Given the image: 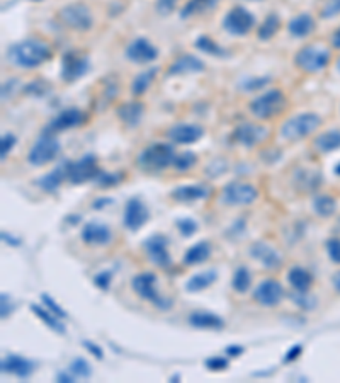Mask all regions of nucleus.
I'll list each match as a JSON object with an SVG mask.
<instances>
[{
    "instance_id": "obj_1",
    "label": "nucleus",
    "mask_w": 340,
    "mask_h": 383,
    "mask_svg": "<svg viewBox=\"0 0 340 383\" xmlns=\"http://www.w3.org/2000/svg\"><path fill=\"white\" fill-rule=\"evenodd\" d=\"M7 58L16 67L31 70L51 60V48L41 39H24L10 46L7 51Z\"/></svg>"
},
{
    "instance_id": "obj_2",
    "label": "nucleus",
    "mask_w": 340,
    "mask_h": 383,
    "mask_svg": "<svg viewBox=\"0 0 340 383\" xmlns=\"http://www.w3.org/2000/svg\"><path fill=\"white\" fill-rule=\"evenodd\" d=\"M174 147L169 144H152L143 148L137 157V164L140 169L146 173H160L174 164L175 159Z\"/></svg>"
},
{
    "instance_id": "obj_3",
    "label": "nucleus",
    "mask_w": 340,
    "mask_h": 383,
    "mask_svg": "<svg viewBox=\"0 0 340 383\" xmlns=\"http://www.w3.org/2000/svg\"><path fill=\"white\" fill-rule=\"evenodd\" d=\"M321 118L315 112H299V115L292 116L286 119L281 126V137L288 141H298L303 138L310 137L312 133L320 128Z\"/></svg>"
},
{
    "instance_id": "obj_4",
    "label": "nucleus",
    "mask_w": 340,
    "mask_h": 383,
    "mask_svg": "<svg viewBox=\"0 0 340 383\" xmlns=\"http://www.w3.org/2000/svg\"><path fill=\"white\" fill-rule=\"evenodd\" d=\"M288 99L281 89H270L250 102V112L257 119H272L286 109Z\"/></svg>"
},
{
    "instance_id": "obj_5",
    "label": "nucleus",
    "mask_w": 340,
    "mask_h": 383,
    "mask_svg": "<svg viewBox=\"0 0 340 383\" xmlns=\"http://www.w3.org/2000/svg\"><path fill=\"white\" fill-rule=\"evenodd\" d=\"M330 50L321 45H308L303 46L298 53L294 55V63L299 70L306 74H318L327 65L330 63Z\"/></svg>"
},
{
    "instance_id": "obj_6",
    "label": "nucleus",
    "mask_w": 340,
    "mask_h": 383,
    "mask_svg": "<svg viewBox=\"0 0 340 383\" xmlns=\"http://www.w3.org/2000/svg\"><path fill=\"white\" fill-rule=\"evenodd\" d=\"M58 17L67 28L73 31H89L92 28V12L82 2L68 3L58 10Z\"/></svg>"
},
{
    "instance_id": "obj_7",
    "label": "nucleus",
    "mask_w": 340,
    "mask_h": 383,
    "mask_svg": "<svg viewBox=\"0 0 340 383\" xmlns=\"http://www.w3.org/2000/svg\"><path fill=\"white\" fill-rule=\"evenodd\" d=\"M259 191L250 182L233 181L226 184L221 191V202L230 206H247L257 199Z\"/></svg>"
},
{
    "instance_id": "obj_8",
    "label": "nucleus",
    "mask_w": 340,
    "mask_h": 383,
    "mask_svg": "<svg viewBox=\"0 0 340 383\" xmlns=\"http://www.w3.org/2000/svg\"><path fill=\"white\" fill-rule=\"evenodd\" d=\"M58 153H60V141H58V138H54L53 135H43L32 145L31 150H29L28 162L36 167L46 166V164L53 162L57 159Z\"/></svg>"
},
{
    "instance_id": "obj_9",
    "label": "nucleus",
    "mask_w": 340,
    "mask_h": 383,
    "mask_svg": "<svg viewBox=\"0 0 340 383\" xmlns=\"http://www.w3.org/2000/svg\"><path fill=\"white\" fill-rule=\"evenodd\" d=\"M155 284H157V276L153 275V273L146 271V273H141V275L134 276L131 286H133L134 293H137L140 298H143V300L152 302V304L159 306V308H169V306H172V302L160 297Z\"/></svg>"
},
{
    "instance_id": "obj_10",
    "label": "nucleus",
    "mask_w": 340,
    "mask_h": 383,
    "mask_svg": "<svg viewBox=\"0 0 340 383\" xmlns=\"http://www.w3.org/2000/svg\"><path fill=\"white\" fill-rule=\"evenodd\" d=\"M101 174V167L96 155L89 153V155L80 157L75 162H70L68 166V181L72 184H83L87 181H96Z\"/></svg>"
},
{
    "instance_id": "obj_11",
    "label": "nucleus",
    "mask_w": 340,
    "mask_h": 383,
    "mask_svg": "<svg viewBox=\"0 0 340 383\" xmlns=\"http://www.w3.org/2000/svg\"><path fill=\"white\" fill-rule=\"evenodd\" d=\"M255 26V17L242 6L233 7L223 19V28L235 36H245Z\"/></svg>"
},
{
    "instance_id": "obj_12",
    "label": "nucleus",
    "mask_w": 340,
    "mask_h": 383,
    "mask_svg": "<svg viewBox=\"0 0 340 383\" xmlns=\"http://www.w3.org/2000/svg\"><path fill=\"white\" fill-rule=\"evenodd\" d=\"M148 259L157 266V268H169L172 264V257L169 254V240L166 235H157L148 237L143 244Z\"/></svg>"
},
{
    "instance_id": "obj_13",
    "label": "nucleus",
    "mask_w": 340,
    "mask_h": 383,
    "mask_svg": "<svg viewBox=\"0 0 340 383\" xmlns=\"http://www.w3.org/2000/svg\"><path fill=\"white\" fill-rule=\"evenodd\" d=\"M89 70V58L79 51H67L61 58V79L65 82H73Z\"/></svg>"
},
{
    "instance_id": "obj_14",
    "label": "nucleus",
    "mask_w": 340,
    "mask_h": 383,
    "mask_svg": "<svg viewBox=\"0 0 340 383\" xmlns=\"http://www.w3.org/2000/svg\"><path fill=\"white\" fill-rule=\"evenodd\" d=\"M269 130L262 125H255V123H242L235 128L233 131V140L237 144L243 145V147H257L259 144L268 140Z\"/></svg>"
},
{
    "instance_id": "obj_15",
    "label": "nucleus",
    "mask_w": 340,
    "mask_h": 383,
    "mask_svg": "<svg viewBox=\"0 0 340 383\" xmlns=\"http://www.w3.org/2000/svg\"><path fill=\"white\" fill-rule=\"evenodd\" d=\"M284 290L279 281L269 278L259 283V286L254 290V300L262 306H276L283 300Z\"/></svg>"
},
{
    "instance_id": "obj_16",
    "label": "nucleus",
    "mask_w": 340,
    "mask_h": 383,
    "mask_svg": "<svg viewBox=\"0 0 340 383\" xmlns=\"http://www.w3.org/2000/svg\"><path fill=\"white\" fill-rule=\"evenodd\" d=\"M124 227L131 232H138L148 222V208L140 198H131L124 206Z\"/></svg>"
},
{
    "instance_id": "obj_17",
    "label": "nucleus",
    "mask_w": 340,
    "mask_h": 383,
    "mask_svg": "<svg viewBox=\"0 0 340 383\" xmlns=\"http://www.w3.org/2000/svg\"><path fill=\"white\" fill-rule=\"evenodd\" d=\"M83 121H86V115L79 108H67L65 111H61L60 115L51 119L50 125L45 128V131L48 135H54L60 133V131L70 130V128L80 126Z\"/></svg>"
},
{
    "instance_id": "obj_18",
    "label": "nucleus",
    "mask_w": 340,
    "mask_h": 383,
    "mask_svg": "<svg viewBox=\"0 0 340 383\" xmlns=\"http://www.w3.org/2000/svg\"><path fill=\"white\" fill-rule=\"evenodd\" d=\"M126 58L131 60L133 63L138 65H145L150 63V61L157 60L159 57V50L152 45L146 38H137L126 46Z\"/></svg>"
},
{
    "instance_id": "obj_19",
    "label": "nucleus",
    "mask_w": 340,
    "mask_h": 383,
    "mask_svg": "<svg viewBox=\"0 0 340 383\" xmlns=\"http://www.w3.org/2000/svg\"><path fill=\"white\" fill-rule=\"evenodd\" d=\"M204 130L199 125H188V123H179L167 130V137L170 138L174 144L179 145H191L199 141L203 138Z\"/></svg>"
},
{
    "instance_id": "obj_20",
    "label": "nucleus",
    "mask_w": 340,
    "mask_h": 383,
    "mask_svg": "<svg viewBox=\"0 0 340 383\" xmlns=\"http://www.w3.org/2000/svg\"><path fill=\"white\" fill-rule=\"evenodd\" d=\"M82 240L87 246H108L112 240V232L108 225L89 222L82 228Z\"/></svg>"
},
{
    "instance_id": "obj_21",
    "label": "nucleus",
    "mask_w": 340,
    "mask_h": 383,
    "mask_svg": "<svg viewBox=\"0 0 340 383\" xmlns=\"http://www.w3.org/2000/svg\"><path fill=\"white\" fill-rule=\"evenodd\" d=\"M197 72H204V63L194 55H179L174 61L170 63L167 75L175 77V75H188V74H197Z\"/></svg>"
},
{
    "instance_id": "obj_22",
    "label": "nucleus",
    "mask_w": 340,
    "mask_h": 383,
    "mask_svg": "<svg viewBox=\"0 0 340 383\" xmlns=\"http://www.w3.org/2000/svg\"><path fill=\"white\" fill-rule=\"evenodd\" d=\"M0 368H2V373L16 375L19 378H28L34 371V363L19 355H7L2 360V363H0Z\"/></svg>"
},
{
    "instance_id": "obj_23",
    "label": "nucleus",
    "mask_w": 340,
    "mask_h": 383,
    "mask_svg": "<svg viewBox=\"0 0 340 383\" xmlns=\"http://www.w3.org/2000/svg\"><path fill=\"white\" fill-rule=\"evenodd\" d=\"M250 255L268 269H277L283 264V255L277 253L272 246H269V244L266 242L254 244L250 249Z\"/></svg>"
},
{
    "instance_id": "obj_24",
    "label": "nucleus",
    "mask_w": 340,
    "mask_h": 383,
    "mask_svg": "<svg viewBox=\"0 0 340 383\" xmlns=\"http://www.w3.org/2000/svg\"><path fill=\"white\" fill-rule=\"evenodd\" d=\"M210 196V189L204 188V186L197 184H189V186H179L172 191L170 198L175 199L179 203H194L199 199H204Z\"/></svg>"
},
{
    "instance_id": "obj_25",
    "label": "nucleus",
    "mask_w": 340,
    "mask_h": 383,
    "mask_svg": "<svg viewBox=\"0 0 340 383\" xmlns=\"http://www.w3.org/2000/svg\"><path fill=\"white\" fill-rule=\"evenodd\" d=\"M189 324H191L194 329H213V331H219L225 327V320L221 317H218L217 313H211V312H192L189 315Z\"/></svg>"
},
{
    "instance_id": "obj_26",
    "label": "nucleus",
    "mask_w": 340,
    "mask_h": 383,
    "mask_svg": "<svg viewBox=\"0 0 340 383\" xmlns=\"http://www.w3.org/2000/svg\"><path fill=\"white\" fill-rule=\"evenodd\" d=\"M143 109L145 106L140 101L124 102V104L118 108V116L124 125L133 128L138 126V123H140L141 116H143Z\"/></svg>"
},
{
    "instance_id": "obj_27",
    "label": "nucleus",
    "mask_w": 340,
    "mask_h": 383,
    "mask_svg": "<svg viewBox=\"0 0 340 383\" xmlns=\"http://www.w3.org/2000/svg\"><path fill=\"white\" fill-rule=\"evenodd\" d=\"M313 29H315V21H313V17L308 12H303L299 16L292 17L290 24H288V31L294 38H306V36L312 35Z\"/></svg>"
},
{
    "instance_id": "obj_28",
    "label": "nucleus",
    "mask_w": 340,
    "mask_h": 383,
    "mask_svg": "<svg viewBox=\"0 0 340 383\" xmlns=\"http://www.w3.org/2000/svg\"><path fill=\"white\" fill-rule=\"evenodd\" d=\"M288 281H290V284L296 291H299V293H308V290L313 284V276L308 269L294 266V268H291L290 273H288Z\"/></svg>"
},
{
    "instance_id": "obj_29",
    "label": "nucleus",
    "mask_w": 340,
    "mask_h": 383,
    "mask_svg": "<svg viewBox=\"0 0 340 383\" xmlns=\"http://www.w3.org/2000/svg\"><path fill=\"white\" fill-rule=\"evenodd\" d=\"M68 166H70V162H63L61 166H58L57 169L51 170L50 174L38 179V186H41L45 191L53 193L54 189H58V186H60L65 179H68Z\"/></svg>"
},
{
    "instance_id": "obj_30",
    "label": "nucleus",
    "mask_w": 340,
    "mask_h": 383,
    "mask_svg": "<svg viewBox=\"0 0 340 383\" xmlns=\"http://www.w3.org/2000/svg\"><path fill=\"white\" fill-rule=\"evenodd\" d=\"M217 279H218L217 269L201 271L188 279V283H186V290H188L189 293H197V291H203L206 290V288H210Z\"/></svg>"
},
{
    "instance_id": "obj_31",
    "label": "nucleus",
    "mask_w": 340,
    "mask_h": 383,
    "mask_svg": "<svg viewBox=\"0 0 340 383\" xmlns=\"http://www.w3.org/2000/svg\"><path fill=\"white\" fill-rule=\"evenodd\" d=\"M313 148L321 153L337 150V148H340V130H330L318 135L313 140Z\"/></svg>"
},
{
    "instance_id": "obj_32",
    "label": "nucleus",
    "mask_w": 340,
    "mask_h": 383,
    "mask_svg": "<svg viewBox=\"0 0 340 383\" xmlns=\"http://www.w3.org/2000/svg\"><path fill=\"white\" fill-rule=\"evenodd\" d=\"M211 255V244L203 240V242H197L191 249H188V253L184 254V264L188 266H196L203 264L204 261H208V257Z\"/></svg>"
},
{
    "instance_id": "obj_33",
    "label": "nucleus",
    "mask_w": 340,
    "mask_h": 383,
    "mask_svg": "<svg viewBox=\"0 0 340 383\" xmlns=\"http://www.w3.org/2000/svg\"><path fill=\"white\" fill-rule=\"evenodd\" d=\"M157 74H159V68L152 67V68H146V70L140 72L137 77H134L133 84H131V92L133 96H143V94L148 90V87L152 86L153 79H155Z\"/></svg>"
},
{
    "instance_id": "obj_34",
    "label": "nucleus",
    "mask_w": 340,
    "mask_h": 383,
    "mask_svg": "<svg viewBox=\"0 0 340 383\" xmlns=\"http://www.w3.org/2000/svg\"><path fill=\"white\" fill-rule=\"evenodd\" d=\"M29 308H31V312L34 313L38 319H41L43 322L50 327V329L58 332V334H65V326L60 322V317H57L53 312L45 310L43 306H39V305H31Z\"/></svg>"
},
{
    "instance_id": "obj_35",
    "label": "nucleus",
    "mask_w": 340,
    "mask_h": 383,
    "mask_svg": "<svg viewBox=\"0 0 340 383\" xmlns=\"http://www.w3.org/2000/svg\"><path fill=\"white\" fill-rule=\"evenodd\" d=\"M279 26H281L279 17H277L274 12L269 14V16L266 17L264 23H262L261 28H259V31H257L259 39H262V41H269V39L274 38L276 32L279 31Z\"/></svg>"
},
{
    "instance_id": "obj_36",
    "label": "nucleus",
    "mask_w": 340,
    "mask_h": 383,
    "mask_svg": "<svg viewBox=\"0 0 340 383\" xmlns=\"http://www.w3.org/2000/svg\"><path fill=\"white\" fill-rule=\"evenodd\" d=\"M252 284V276L250 271H248L245 266H240V268L235 269L233 273V278H232V286L237 293H247L248 288Z\"/></svg>"
},
{
    "instance_id": "obj_37",
    "label": "nucleus",
    "mask_w": 340,
    "mask_h": 383,
    "mask_svg": "<svg viewBox=\"0 0 340 383\" xmlns=\"http://www.w3.org/2000/svg\"><path fill=\"white\" fill-rule=\"evenodd\" d=\"M313 208H315L317 215L327 218V217H332V215L335 213V210H337V202H335L332 196L321 195V196H317V198L313 199Z\"/></svg>"
},
{
    "instance_id": "obj_38",
    "label": "nucleus",
    "mask_w": 340,
    "mask_h": 383,
    "mask_svg": "<svg viewBox=\"0 0 340 383\" xmlns=\"http://www.w3.org/2000/svg\"><path fill=\"white\" fill-rule=\"evenodd\" d=\"M196 164H197L196 153L184 152V153H179V155H175L172 167H174L175 170H179V173H188V170H191Z\"/></svg>"
},
{
    "instance_id": "obj_39",
    "label": "nucleus",
    "mask_w": 340,
    "mask_h": 383,
    "mask_svg": "<svg viewBox=\"0 0 340 383\" xmlns=\"http://www.w3.org/2000/svg\"><path fill=\"white\" fill-rule=\"evenodd\" d=\"M194 46L197 50L204 51V53L214 55V57H223V55H225V50H223L214 39H211L210 36H199V38L196 39Z\"/></svg>"
},
{
    "instance_id": "obj_40",
    "label": "nucleus",
    "mask_w": 340,
    "mask_h": 383,
    "mask_svg": "<svg viewBox=\"0 0 340 383\" xmlns=\"http://www.w3.org/2000/svg\"><path fill=\"white\" fill-rule=\"evenodd\" d=\"M211 3H213V0H188V3H186L184 9H182L181 17L186 19V17H191L194 16V14L203 12L208 7H211Z\"/></svg>"
},
{
    "instance_id": "obj_41",
    "label": "nucleus",
    "mask_w": 340,
    "mask_h": 383,
    "mask_svg": "<svg viewBox=\"0 0 340 383\" xmlns=\"http://www.w3.org/2000/svg\"><path fill=\"white\" fill-rule=\"evenodd\" d=\"M70 371L75 375V378H90L92 366L83 357H77V360H73L70 363Z\"/></svg>"
},
{
    "instance_id": "obj_42",
    "label": "nucleus",
    "mask_w": 340,
    "mask_h": 383,
    "mask_svg": "<svg viewBox=\"0 0 340 383\" xmlns=\"http://www.w3.org/2000/svg\"><path fill=\"white\" fill-rule=\"evenodd\" d=\"M175 227L179 228V232H181L182 237H192L197 232L196 220H192V218L189 217L177 218V220H175Z\"/></svg>"
},
{
    "instance_id": "obj_43",
    "label": "nucleus",
    "mask_w": 340,
    "mask_h": 383,
    "mask_svg": "<svg viewBox=\"0 0 340 383\" xmlns=\"http://www.w3.org/2000/svg\"><path fill=\"white\" fill-rule=\"evenodd\" d=\"M320 16L323 19H332V17L340 16V0H327V3L321 7Z\"/></svg>"
},
{
    "instance_id": "obj_44",
    "label": "nucleus",
    "mask_w": 340,
    "mask_h": 383,
    "mask_svg": "<svg viewBox=\"0 0 340 383\" xmlns=\"http://www.w3.org/2000/svg\"><path fill=\"white\" fill-rule=\"evenodd\" d=\"M204 364H206L208 370L211 371H223L228 368L230 363L225 356H213V357H208V360L204 361Z\"/></svg>"
},
{
    "instance_id": "obj_45",
    "label": "nucleus",
    "mask_w": 340,
    "mask_h": 383,
    "mask_svg": "<svg viewBox=\"0 0 340 383\" xmlns=\"http://www.w3.org/2000/svg\"><path fill=\"white\" fill-rule=\"evenodd\" d=\"M41 300H43V304L46 305V308H48L50 312H53L57 317H60V319H65V317H67V312H65V310L61 308V306L58 305L57 302H54L53 298L50 297V295L43 293V295H41Z\"/></svg>"
},
{
    "instance_id": "obj_46",
    "label": "nucleus",
    "mask_w": 340,
    "mask_h": 383,
    "mask_svg": "<svg viewBox=\"0 0 340 383\" xmlns=\"http://www.w3.org/2000/svg\"><path fill=\"white\" fill-rule=\"evenodd\" d=\"M14 145H16V137L10 133L3 135L2 140H0V155H2V159H6V157L9 155V152L12 150Z\"/></svg>"
},
{
    "instance_id": "obj_47",
    "label": "nucleus",
    "mask_w": 340,
    "mask_h": 383,
    "mask_svg": "<svg viewBox=\"0 0 340 383\" xmlns=\"http://www.w3.org/2000/svg\"><path fill=\"white\" fill-rule=\"evenodd\" d=\"M327 253L328 257L334 262L340 264V239H330L327 242Z\"/></svg>"
},
{
    "instance_id": "obj_48",
    "label": "nucleus",
    "mask_w": 340,
    "mask_h": 383,
    "mask_svg": "<svg viewBox=\"0 0 340 383\" xmlns=\"http://www.w3.org/2000/svg\"><path fill=\"white\" fill-rule=\"evenodd\" d=\"M111 279H112V273L111 271H101L96 276V278H94V283H96L97 288L108 291L109 286H111Z\"/></svg>"
},
{
    "instance_id": "obj_49",
    "label": "nucleus",
    "mask_w": 340,
    "mask_h": 383,
    "mask_svg": "<svg viewBox=\"0 0 340 383\" xmlns=\"http://www.w3.org/2000/svg\"><path fill=\"white\" fill-rule=\"evenodd\" d=\"M101 186H114L118 184L119 181H121V177H119V174H106V173H101L99 174V177L96 179Z\"/></svg>"
},
{
    "instance_id": "obj_50",
    "label": "nucleus",
    "mask_w": 340,
    "mask_h": 383,
    "mask_svg": "<svg viewBox=\"0 0 340 383\" xmlns=\"http://www.w3.org/2000/svg\"><path fill=\"white\" fill-rule=\"evenodd\" d=\"M175 3H177V0H159L157 2V10L162 16H167V14H170L175 9Z\"/></svg>"
},
{
    "instance_id": "obj_51",
    "label": "nucleus",
    "mask_w": 340,
    "mask_h": 383,
    "mask_svg": "<svg viewBox=\"0 0 340 383\" xmlns=\"http://www.w3.org/2000/svg\"><path fill=\"white\" fill-rule=\"evenodd\" d=\"M269 82V79H266V77H262V79H254V80H247V82H243V89L245 90H255L259 89V87H264L266 84Z\"/></svg>"
},
{
    "instance_id": "obj_52",
    "label": "nucleus",
    "mask_w": 340,
    "mask_h": 383,
    "mask_svg": "<svg viewBox=\"0 0 340 383\" xmlns=\"http://www.w3.org/2000/svg\"><path fill=\"white\" fill-rule=\"evenodd\" d=\"M82 346L87 349V351L90 353V355L96 356L97 360H102V356H104V353H102V349L99 348L97 344H94L92 341H82Z\"/></svg>"
},
{
    "instance_id": "obj_53",
    "label": "nucleus",
    "mask_w": 340,
    "mask_h": 383,
    "mask_svg": "<svg viewBox=\"0 0 340 383\" xmlns=\"http://www.w3.org/2000/svg\"><path fill=\"white\" fill-rule=\"evenodd\" d=\"M301 351H303V348L299 344H294L292 348L288 349V353H286V356H284V363H291V361H294V360H298L299 355H301Z\"/></svg>"
},
{
    "instance_id": "obj_54",
    "label": "nucleus",
    "mask_w": 340,
    "mask_h": 383,
    "mask_svg": "<svg viewBox=\"0 0 340 383\" xmlns=\"http://www.w3.org/2000/svg\"><path fill=\"white\" fill-rule=\"evenodd\" d=\"M225 353H226V355H228V356H233V357H235V356H240V355H242V353H243V348H242V346H237V344H235V346H228V348L225 349Z\"/></svg>"
},
{
    "instance_id": "obj_55",
    "label": "nucleus",
    "mask_w": 340,
    "mask_h": 383,
    "mask_svg": "<svg viewBox=\"0 0 340 383\" xmlns=\"http://www.w3.org/2000/svg\"><path fill=\"white\" fill-rule=\"evenodd\" d=\"M114 203V199L112 198H101V199H96L94 202V210H101V208H106L108 204Z\"/></svg>"
},
{
    "instance_id": "obj_56",
    "label": "nucleus",
    "mask_w": 340,
    "mask_h": 383,
    "mask_svg": "<svg viewBox=\"0 0 340 383\" xmlns=\"http://www.w3.org/2000/svg\"><path fill=\"white\" fill-rule=\"evenodd\" d=\"M10 313V306H9V297L6 293L2 295V319H6L7 315Z\"/></svg>"
},
{
    "instance_id": "obj_57",
    "label": "nucleus",
    "mask_w": 340,
    "mask_h": 383,
    "mask_svg": "<svg viewBox=\"0 0 340 383\" xmlns=\"http://www.w3.org/2000/svg\"><path fill=\"white\" fill-rule=\"evenodd\" d=\"M57 380H58V382L72 383V382H75L77 378H75V375H73L72 371H70V373H58V375H57Z\"/></svg>"
},
{
    "instance_id": "obj_58",
    "label": "nucleus",
    "mask_w": 340,
    "mask_h": 383,
    "mask_svg": "<svg viewBox=\"0 0 340 383\" xmlns=\"http://www.w3.org/2000/svg\"><path fill=\"white\" fill-rule=\"evenodd\" d=\"M332 46L340 50V28L334 32V35H332Z\"/></svg>"
},
{
    "instance_id": "obj_59",
    "label": "nucleus",
    "mask_w": 340,
    "mask_h": 383,
    "mask_svg": "<svg viewBox=\"0 0 340 383\" xmlns=\"http://www.w3.org/2000/svg\"><path fill=\"white\" fill-rule=\"evenodd\" d=\"M2 239H3V240H9V242H10V244H12V246H14V247H17V246H19V240L12 239V237H10V235H7V233H2Z\"/></svg>"
},
{
    "instance_id": "obj_60",
    "label": "nucleus",
    "mask_w": 340,
    "mask_h": 383,
    "mask_svg": "<svg viewBox=\"0 0 340 383\" xmlns=\"http://www.w3.org/2000/svg\"><path fill=\"white\" fill-rule=\"evenodd\" d=\"M334 286H335V290L340 291V271L334 276Z\"/></svg>"
},
{
    "instance_id": "obj_61",
    "label": "nucleus",
    "mask_w": 340,
    "mask_h": 383,
    "mask_svg": "<svg viewBox=\"0 0 340 383\" xmlns=\"http://www.w3.org/2000/svg\"><path fill=\"white\" fill-rule=\"evenodd\" d=\"M335 173H337V174H339V176H340V164H339V166H337V167H335Z\"/></svg>"
},
{
    "instance_id": "obj_62",
    "label": "nucleus",
    "mask_w": 340,
    "mask_h": 383,
    "mask_svg": "<svg viewBox=\"0 0 340 383\" xmlns=\"http://www.w3.org/2000/svg\"><path fill=\"white\" fill-rule=\"evenodd\" d=\"M337 70L340 72V58H339V60H337Z\"/></svg>"
}]
</instances>
